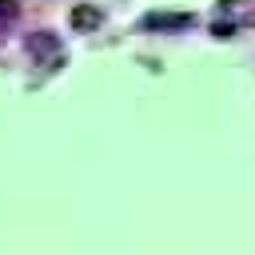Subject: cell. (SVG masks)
<instances>
[{
    "label": "cell",
    "mask_w": 255,
    "mask_h": 255,
    "mask_svg": "<svg viewBox=\"0 0 255 255\" xmlns=\"http://www.w3.org/2000/svg\"><path fill=\"white\" fill-rule=\"evenodd\" d=\"M72 28L76 32H96L100 28V8L96 4H76L72 8Z\"/></svg>",
    "instance_id": "7a4b0ae2"
},
{
    "label": "cell",
    "mask_w": 255,
    "mask_h": 255,
    "mask_svg": "<svg viewBox=\"0 0 255 255\" xmlns=\"http://www.w3.org/2000/svg\"><path fill=\"white\" fill-rule=\"evenodd\" d=\"M28 52H32V60L44 64V68H60V64H64V44H60L56 32H32V36H28Z\"/></svg>",
    "instance_id": "6da1fadb"
},
{
    "label": "cell",
    "mask_w": 255,
    "mask_h": 255,
    "mask_svg": "<svg viewBox=\"0 0 255 255\" xmlns=\"http://www.w3.org/2000/svg\"><path fill=\"white\" fill-rule=\"evenodd\" d=\"M20 16V0H0V20H16Z\"/></svg>",
    "instance_id": "277c9868"
},
{
    "label": "cell",
    "mask_w": 255,
    "mask_h": 255,
    "mask_svg": "<svg viewBox=\"0 0 255 255\" xmlns=\"http://www.w3.org/2000/svg\"><path fill=\"white\" fill-rule=\"evenodd\" d=\"M227 4H231V0H227Z\"/></svg>",
    "instance_id": "5b68a950"
},
{
    "label": "cell",
    "mask_w": 255,
    "mask_h": 255,
    "mask_svg": "<svg viewBox=\"0 0 255 255\" xmlns=\"http://www.w3.org/2000/svg\"><path fill=\"white\" fill-rule=\"evenodd\" d=\"M187 24H191L187 12H151V16H143V28H187Z\"/></svg>",
    "instance_id": "3957f363"
}]
</instances>
